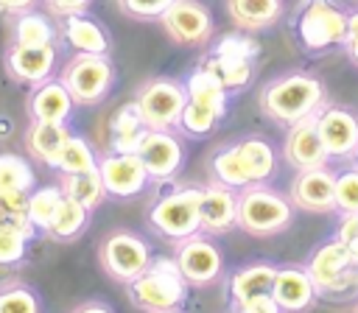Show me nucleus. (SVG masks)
<instances>
[{
  "label": "nucleus",
  "mask_w": 358,
  "mask_h": 313,
  "mask_svg": "<svg viewBox=\"0 0 358 313\" xmlns=\"http://www.w3.org/2000/svg\"><path fill=\"white\" fill-rule=\"evenodd\" d=\"M260 109L274 123L291 126L308 115H316L324 101V84L310 73H285L260 89Z\"/></svg>",
  "instance_id": "f257e3e1"
},
{
  "label": "nucleus",
  "mask_w": 358,
  "mask_h": 313,
  "mask_svg": "<svg viewBox=\"0 0 358 313\" xmlns=\"http://www.w3.org/2000/svg\"><path fill=\"white\" fill-rule=\"evenodd\" d=\"M129 285V299L145 313H168L185 302L187 282L179 274L176 260H151L148 268Z\"/></svg>",
  "instance_id": "f03ea898"
},
{
  "label": "nucleus",
  "mask_w": 358,
  "mask_h": 313,
  "mask_svg": "<svg viewBox=\"0 0 358 313\" xmlns=\"http://www.w3.org/2000/svg\"><path fill=\"white\" fill-rule=\"evenodd\" d=\"M305 271L313 279L316 296L344 299V296L358 293V265H352L347 246L338 238L316 246L305 263Z\"/></svg>",
  "instance_id": "7ed1b4c3"
},
{
  "label": "nucleus",
  "mask_w": 358,
  "mask_h": 313,
  "mask_svg": "<svg viewBox=\"0 0 358 313\" xmlns=\"http://www.w3.org/2000/svg\"><path fill=\"white\" fill-rule=\"evenodd\" d=\"M294 218L291 198L280 196L271 187L249 184L238 193V226L249 235H274L282 232Z\"/></svg>",
  "instance_id": "20e7f679"
},
{
  "label": "nucleus",
  "mask_w": 358,
  "mask_h": 313,
  "mask_svg": "<svg viewBox=\"0 0 358 313\" xmlns=\"http://www.w3.org/2000/svg\"><path fill=\"white\" fill-rule=\"evenodd\" d=\"M296 36L305 50H327L347 39V11L333 0H305L296 14Z\"/></svg>",
  "instance_id": "39448f33"
},
{
  "label": "nucleus",
  "mask_w": 358,
  "mask_h": 313,
  "mask_svg": "<svg viewBox=\"0 0 358 313\" xmlns=\"http://www.w3.org/2000/svg\"><path fill=\"white\" fill-rule=\"evenodd\" d=\"M59 81L67 87L73 103L92 106V103L106 98V92L115 81V67L101 53H76L64 64Z\"/></svg>",
  "instance_id": "423d86ee"
},
{
  "label": "nucleus",
  "mask_w": 358,
  "mask_h": 313,
  "mask_svg": "<svg viewBox=\"0 0 358 313\" xmlns=\"http://www.w3.org/2000/svg\"><path fill=\"white\" fill-rule=\"evenodd\" d=\"M199 198L201 187H182L168 196H162L151 210H148V224L154 232H159L168 240H185L201 229L199 224Z\"/></svg>",
  "instance_id": "0eeeda50"
},
{
  "label": "nucleus",
  "mask_w": 358,
  "mask_h": 313,
  "mask_svg": "<svg viewBox=\"0 0 358 313\" xmlns=\"http://www.w3.org/2000/svg\"><path fill=\"white\" fill-rule=\"evenodd\" d=\"M134 103H137V112H140L145 129L168 131L179 123V115L187 103V92H185V84H179V81L151 78L137 89Z\"/></svg>",
  "instance_id": "6e6552de"
},
{
  "label": "nucleus",
  "mask_w": 358,
  "mask_h": 313,
  "mask_svg": "<svg viewBox=\"0 0 358 313\" xmlns=\"http://www.w3.org/2000/svg\"><path fill=\"white\" fill-rule=\"evenodd\" d=\"M101 268L117 279V282H131L134 277H140L148 263H151V252H148V243L134 235V232H112L103 243H101Z\"/></svg>",
  "instance_id": "1a4fd4ad"
},
{
  "label": "nucleus",
  "mask_w": 358,
  "mask_h": 313,
  "mask_svg": "<svg viewBox=\"0 0 358 313\" xmlns=\"http://www.w3.org/2000/svg\"><path fill=\"white\" fill-rule=\"evenodd\" d=\"M159 22L179 45H204L213 36V14L199 0H173L162 11Z\"/></svg>",
  "instance_id": "9d476101"
},
{
  "label": "nucleus",
  "mask_w": 358,
  "mask_h": 313,
  "mask_svg": "<svg viewBox=\"0 0 358 313\" xmlns=\"http://www.w3.org/2000/svg\"><path fill=\"white\" fill-rule=\"evenodd\" d=\"M316 129L330 159H352L358 148V115L344 106H322L316 112Z\"/></svg>",
  "instance_id": "9b49d317"
},
{
  "label": "nucleus",
  "mask_w": 358,
  "mask_h": 313,
  "mask_svg": "<svg viewBox=\"0 0 358 313\" xmlns=\"http://www.w3.org/2000/svg\"><path fill=\"white\" fill-rule=\"evenodd\" d=\"M98 173H101L106 196H115V198H131L143 193L148 184V170L137 154L112 151L98 162Z\"/></svg>",
  "instance_id": "f8f14e48"
},
{
  "label": "nucleus",
  "mask_w": 358,
  "mask_h": 313,
  "mask_svg": "<svg viewBox=\"0 0 358 313\" xmlns=\"http://www.w3.org/2000/svg\"><path fill=\"white\" fill-rule=\"evenodd\" d=\"M288 198L294 207L305 212H333L336 210V173L327 165L296 170Z\"/></svg>",
  "instance_id": "ddd939ff"
},
{
  "label": "nucleus",
  "mask_w": 358,
  "mask_h": 313,
  "mask_svg": "<svg viewBox=\"0 0 358 313\" xmlns=\"http://www.w3.org/2000/svg\"><path fill=\"white\" fill-rule=\"evenodd\" d=\"M137 156L148 170V179L165 182L173 179L176 170L182 168L185 151L179 145V140L171 131H157V129H145L140 145H137Z\"/></svg>",
  "instance_id": "4468645a"
},
{
  "label": "nucleus",
  "mask_w": 358,
  "mask_h": 313,
  "mask_svg": "<svg viewBox=\"0 0 358 313\" xmlns=\"http://www.w3.org/2000/svg\"><path fill=\"white\" fill-rule=\"evenodd\" d=\"M282 156L296 170L322 168V165L330 162V156L322 145L319 129H316V115H308V117L288 126V134H285V143H282Z\"/></svg>",
  "instance_id": "2eb2a0df"
},
{
  "label": "nucleus",
  "mask_w": 358,
  "mask_h": 313,
  "mask_svg": "<svg viewBox=\"0 0 358 313\" xmlns=\"http://www.w3.org/2000/svg\"><path fill=\"white\" fill-rule=\"evenodd\" d=\"M176 265H179V274L185 277V282L207 285L221 274V252L207 238L190 235V238L179 240Z\"/></svg>",
  "instance_id": "dca6fc26"
},
{
  "label": "nucleus",
  "mask_w": 358,
  "mask_h": 313,
  "mask_svg": "<svg viewBox=\"0 0 358 313\" xmlns=\"http://www.w3.org/2000/svg\"><path fill=\"white\" fill-rule=\"evenodd\" d=\"M56 67V48L53 45H11L6 50V70L22 84H42L50 78Z\"/></svg>",
  "instance_id": "f3484780"
},
{
  "label": "nucleus",
  "mask_w": 358,
  "mask_h": 313,
  "mask_svg": "<svg viewBox=\"0 0 358 313\" xmlns=\"http://www.w3.org/2000/svg\"><path fill=\"white\" fill-rule=\"evenodd\" d=\"M199 224L210 235H221V232L238 226V193L227 184H218V182L201 187Z\"/></svg>",
  "instance_id": "a211bd4d"
},
{
  "label": "nucleus",
  "mask_w": 358,
  "mask_h": 313,
  "mask_svg": "<svg viewBox=\"0 0 358 313\" xmlns=\"http://www.w3.org/2000/svg\"><path fill=\"white\" fill-rule=\"evenodd\" d=\"M271 296L282 313H302L313 305L316 288H313V279L305 271V265H282L274 274Z\"/></svg>",
  "instance_id": "6ab92c4d"
},
{
  "label": "nucleus",
  "mask_w": 358,
  "mask_h": 313,
  "mask_svg": "<svg viewBox=\"0 0 358 313\" xmlns=\"http://www.w3.org/2000/svg\"><path fill=\"white\" fill-rule=\"evenodd\" d=\"M73 112V98L62 81H42L28 95V115L31 120H53L64 123Z\"/></svg>",
  "instance_id": "aec40b11"
},
{
  "label": "nucleus",
  "mask_w": 358,
  "mask_h": 313,
  "mask_svg": "<svg viewBox=\"0 0 358 313\" xmlns=\"http://www.w3.org/2000/svg\"><path fill=\"white\" fill-rule=\"evenodd\" d=\"M67 129L64 123H53V120H31L25 129V148L31 156H36L39 162L56 168L59 151L67 143Z\"/></svg>",
  "instance_id": "412c9836"
},
{
  "label": "nucleus",
  "mask_w": 358,
  "mask_h": 313,
  "mask_svg": "<svg viewBox=\"0 0 358 313\" xmlns=\"http://www.w3.org/2000/svg\"><path fill=\"white\" fill-rule=\"evenodd\" d=\"M227 14L241 31H266L282 17V0H227Z\"/></svg>",
  "instance_id": "4be33fe9"
},
{
  "label": "nucleus",
  "mask_w": 358,
  "mask_h": 313,
  "mask_svg": "<svg viewBox=\"0 0 358 313\" xmlns=\"http://www.w3.org/2000/svg\"><path fill=\"white\" fill-rule=\"evenodd\" d=\"M64 42L76 50V53H109V36L106 31L87 14H70L64 17V28H62Z\"/></svg>",
  "instance_id": "5701e85b"
},
{
  "label": "nucleus",
  "mask_w": 358,
  "mask_h": 313,
  "mask_svg": "<svg viewBox=\"0 0 358 313\" xmlns=\"http://www.w3.org/2000/svg\"><path fill=\"white\" fill-rule=\"evenodd\" d=\"M274 274H277V265H271V263H252V265L235 271L229 277V296H232V302L238 305V302H246L252 296L271 293Z\"/></svg>",
  "instance_id": "b1692460"
},
{
  "label": "nucleus",
  "mask_w": 358,
  "mask_h": 313,
  "mask_svg": "<svg viewBox=\"0 0 358 313\" xmlns=\"http://www.w3.org/2000/svg\"><path fill=\"white\" fill-rule=\"evenodd\" d=\"M145 134V123L137 112V103H126L112 117V151L117 154H137V145Z\"/></svg>",
  "instance_id": "393cba45"
},
{
  "label": "nucleus",
  "mask_w": 358,
  "mask_h": 313,
  "mask_svg": "<svg viewBox=\"0 0 358 313\" xmlns=\"http://www.w3.org/2000/svg\"><path fill=\"white\" fill-rule=\"evenodd\" d=\"M87 218H90V210L84 204H78L76 198L70 196H62L50 224L45 226V232L53 238V240H73L84 226H87Z\"/></svg>",
  "instance_id": "a878e982"
},
{
  "label": "nucleus",
  "mask_w": 358,
  "mask_h": 313,
  "mask_svg": "<svg viewBox=\"0 0 358 313\" xmlns=\"http://www.w3.org/2000/svg\"><path fill=\"white\" fill-rule=\"evenodd\" d=\"M235 145H238V154L246 165L252 184H263L274 173V148L260 137H243Z\"/></svg>",
  "instance_id": "bb28decb"
},
{
  "label": "nucleus",
  "mask_w": 358,
  "mask_h": 313,
  "mask_svg": "<svg viewBox=\"0 0 358 313\" xmlns=\"http://www.w3.org/2000/svg\"><path fill=\"white\" fill-rule=\"evenodd\" d=\"M210 173H213V182L227 184L232 190H243V187L252 184V179L246 173V165L238 154V145H227V148L215 151L213 159H210Z\"/></svg>",
  "instance_id": "cd10ccee"
},
{
  "label": "nucleus",
  "mask_w": 358,
  "mask_h": 313,
  "mask_svg": "<svg viewBox=\"0 0 358 313\" xmlns=\"http://www.w3.org/2000/svg\"><path fill=\"white\" fill-rule=\"evenodd\" d=\"M201 67H204L210 75H215L224 89H241V87H246L249 78H252V59H241V56L213 53Z\"/></svg>",
  "instance_id": "c85d7f7f"
},
{
  "label": "nucleus",
  "mask_w": 358,
  "mask_h": 313,
  "mask_svg": "<svg viewBox=\"0 0 358 313\" xmlns=\"http://www.w3.org/2000/svg\"><path fill=\"white\" fill-rule=\"evenodd\" d=\"M185 92H187V101H196L201 106H210L213 112H218L224 117V112H227V89L204 67H199L196 73H190V78L185 81Z\"/></svg>",
  "instance_id": "c756f323"
},
{
  "label": "nucleus",
  "mask_w": 358,
  "mask_h": 313,
  "mask_svg": "<svg viewBox=\"0 0 358 313\" xmlns=\"http://www.w3.org/2000/svg\"><path fill=\"white\" fill-rule=\"evenodd\" d=\"M62 193L70 196V198H76V201L84 204L87 210L98 207V204L103 201V196H106L98 170H87V173H64Z\"/></svg>",
  "instance_id": "7c9ffc66"
},
{
  "label": "nucleus",
  "mask_w": 358,
  "mask_h": 313,
  "mask_svg": "<svg viewBox=\"0 0 358 313\" xmlns=\"http://www.w3.org/2000/svg\"><path fill=\"white\" fill-rule=\"evenodd\" d=\"M56 28L39 11H22L14 20V42L17 45H53Z\"/></svg>",
  "instance_id": "2f4dec72"
},
{
  "label": "nucleus",
  "mask_w": 358,
  "mask_h": 313,
  "mask_svg": "<svg viewBox=\"0 0 358 313\" xmlns=\"http://www.w3.org/2000/svg\"><path fill=\"white\" fill-rule=\"evenodd\" d=\"M36 226L31 221L25 224H0V265H14L25 257L28 240L34 238Z\"/></svg>",
  "instance_id": "473e14b6"
},
{
  "label": "nucleus",
  "mask_w": 358,
  "mask_h": 313,
  "mask_svg": "<svg viewBox=\"0 0 358 313\" xmlns=\"http://www.w3.org/2000/svg\"><path fill=\"white\" fill-rule=\"evenodd\" d=\"M56 168H59L62 173H87V170H98V159H95L92 148L87 145V140L70 134L67 143H64L62 151H59Z\"/></svg>",
  "instance_id": "72a5a7b5"
},
{
  "label": "nucleus",
  "mask_w": 358,
  "mask_h": 313,
  "mask_svg": "<svg viewBox=\"0 0 358 313\" xmlns=\"http://www.w3.org/2000/svg\"><path fill=\"white\" fill-rule=\"evenodd\" d=\"M34 170L17 154H0V190H31Z\"/></svg>",
  "instance_id": "f704fd0d"
},
{
  "label": "nucleus",
  "mask_w": 358,
  "mask_h": 313,
  "mask_svg": "<svg viewBox=\"0 0 358 313\" xmlns=\"http://www.w3.org/2000/svg\"><path fill=\"white\" fill-rule=\"evenodd\" d=\"M218 120H221V115L213 112L210 106H201V103H196V101H187L185 109H182V115H179V123H176V126H179L185 134H190V137H204V134H210V131L215 129Z\"/></svg>",
  "instance_id": "c9c22d12"
},
{
  "label": "nucleus",
  "mask_w": 358,
  "mask_h": 313,
  "mask_svg": "<svg viewBox=\"0 0 358 313\" xmlns=\"http://www.w3.org/2000/svg\"><path fill=\"white\" fill-rule=\"evenodd\" d=\"M62 187H39L34 193H28V221L36 229H45L62 201Z\"/></svg>",
  "instance_id": "e433bc0d"
},
{
  "label": "nucleus",
  "mask_w": 358,
  "mask_h": 313,
  "mask_svg": "<svg viewBox=\"0 0 358 313\" xmlns=\"http://www.w3.org/2000/svg\"><path fill=\"white\" fill-rule=\"evenodd\" d=\"M0 313H39V299L22 282L3 285L0 288Z\"/></svg>",
  "instance_id": "4c0bfd02"
},
{
  "label": "nucleus",
  "mask_w": 358,
  "mask_h": 313,
  "mask_svg": "<svg viewBox=\"0 0 358 313\" xmlns=\"http://www.w3.org/2000/svg\"><path fill=\"white\" fill-rule=\"evenodd\" d=\"M336 210L341 215L358 212V168H344L336 173Z\"/></svg>",
  "instance_id": "58836bf2"
},
{
  "label": "nucleus",
  "mask_w": 358,
  "mask_h": 313,
  "mask_svg": "<svg viewBox=\"0 0 358 313\" xmlns=\"http://www.w3.org/2000/svg\"><path fill=\"white\" fill-rule=\"evenodd\" d=\"M25 221H28V193L0 190V224H25Z\"/></svg>",
  "instance_id": "ea45409f"
},
{
  "label": "nucleus",
  "mask_w": 358,
  "mask_h": 313,
  "mask_svg": "<svg viewBox=\"0 0 358 313\" xmlns=\"http://www.w3.org/2000/svg\"><path fill=\"white\" fill-rule=\"evenodd\" d=\"M173 0H117L120 11L134 20H159Z\"/></svg>",
  "instance_id": "a19ab883"
},
{
  "label": "nucleus",
  "mask_w": 358,
  "mask_h": 313,
  "mask_svg": "<svg viewBox=\"0 0 358 313\" xmlns=\"http://www.w3.org/2000/svg\"><path fill=\"white\" fill-rule=\"evenodd\" d=\"M336 238L347 246V254H350L352 265H358V212L341 215L338 229H336Z\"/></svg>",
  "instance_id": "79ce46f5"
},
{
  "label": "nucleus",
  "mask_w": 358,
  "mask_h": 313,
  "mask_svg": "<svg viewBox=\"0 0 358 313\" xmlns=\"http://www.w3.org/2000/svg\"><path fill=\"white\" fill-rule=\"evenodd\" d=\"M215 53H224V56H241V59H252L257 53V45L249 42L246 36H227L215 45Z\"/></svg>",
  "instance_id": "37998d69"
},
{
  "label": "nucleus",
  "mask_w": 358,
  "mask_h": 313,
  "mask_svg": "<svg viewBox=\"0 0 358 313\" xmlns=\"http://www.w3.org/2000/svg\"><path fill=\"white\" fill-rule=\"evenodd\" d=\"M235 313H282V310H280V305L274 302L271 293H263V296H252L246 302H238Z\"/></svg>",
  "instance_id": "c03bdc74"
},
{
  "label": "nucleus",
  "mask_w": 358,
  "mask_h": 313,
  "mask_svg": "<svg viewBox=\"0 0 358 313\" xmlns=\"http://www.w3.org/2000/svg\"><path fill=\"white\" fill-rule=\"evenodd\" d=\"M48 6L50 14L56 17H70V14H84V8L90 6V0H42Z\"/></svg>",
  "instance_id": "a18cd8bd"
},
{
  "label": "nucleus",
  "mask_w": 358,
  "mask_h": 313,
  "mask_svg": "<svg viewBox=\"0 0 358 313\" xmlns=\"http://www.w3.org/2000/svg\"><path fill=\"white\" fill-rule=\"evenodd\" d=\"M36 0H0V11L6 14H22V11H31Z\"/></svg>",
  "instance_id": "49530a36"
},
{
  "label": "nucleus",
  "mask_w": 358,
  "mask_h": 313,
  "mask_svg": "<svg viewBox=\"0 0 358 313\" xmlns=\"http://www.w3.org/2000/svg\"><path fill=\"white\" fill-rule=\"evenodd\" d=\"M73 313H112L106 305H101V302H84V305H78Z\"/></svg>",
  "instance_id": "de8ad7c7"
},
{
  "label": "nucleus",
  "mask_w": 358,
  "mask_h": 313,
  "mask_svg": "<svg viewBox=\"0 0 358 313\" xmlns=\"http://www.w3.org/2000/svg\"><path fill=\"white\" fill-rule=\"evenodd\" d=\"M344 50L352 59V64H358V36H347L344 39Z\"/></svg>",
  "instance_id": "09e8293b"
},
{
  "label": "nucleus",
  "mask_w": 358,
  "mask_h": 313,
  "mask_svg": "<svg viewBox=\"0 0 358 313\" xmlns=\"http://www.w3.org/2000/svg\"><path fill=\"white\" fill-rule=\"evenodd\" d=\"M347 36H358V8L347 14Z\"/></svg>",
  "instance_id": "8fccbe9b"
},
{
  "label": "nucleus",
  "mask_w": 358,
  "mask_h": 313,
  "mask_svg": "<svg viewBox=\"0 0 358 313\" xmlns=\"http://www.w3.org/2000/svg\"><path fill=\"white\" fill-rule=\"evenodd\" d=\"M352 162H355V168H358V148H355V154H352Z\"/></svg>",
  "instance_id": "3c124183"
},
{
  "label": "nucleus",
  "mask_w": 358,
  "mask_h": 313,
  "mask_svg": "<svg viewBox=\"0 0 358 313\" xmlns=\"http://www.w3.org/2000/svg\"><path fill=\"white\" fill-rule=\"evenodd\" d=\"M352 313H358V302H355V310H352Z\"/></svg>",
  "instance_id": "603ef678"
},
{
  "label": "nucleus",
  "mask_w": 358,
  "mask_h": 313,
  "mask_svg": "<svg viewBox=\"0 0 358 313\" xmlns=\"http://www.w3.org/2000/svg\"><path fill=\"white\" fill-rule=\"evenodd\" d=\"M168 313H176V310H168Z\"/></svg>",
  "instance_id": "864d4df0"
}]
</instances>
